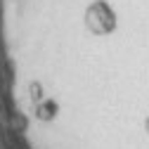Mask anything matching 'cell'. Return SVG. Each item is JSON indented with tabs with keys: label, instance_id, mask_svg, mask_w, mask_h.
<instances>
[{
	"label": "cell",
	"instance_id": "obj_1",
	"mask_svg": "<svg viewBox=\"0 0 149 149\" xmlns=\"http://www.w3.org/2000/svg\"><path fill=\"white\" fill-rule=\"evenodd\" d=\"M83 29L95 36V38H104L111 36L118 29V14L109 0H90L83 7Z\"/></svg>",
	"mask_w": 149,
	"mask_h": 149
},
{
	"label": "cell",
	"instance_id": "obj_2",
	"mask_svg": "<svg viewBox=\"0 0 149 149\" xmlns=\"http://www.w3.org/2000/svg\"><path fill=\"white\" fill-rule=\"evenodd\" d=\"M144 128H147V133H149V118H147V121H144Z\"/></svg>",
	"mask_w": 149,
	"mask_h": 149
}]
</instances>
